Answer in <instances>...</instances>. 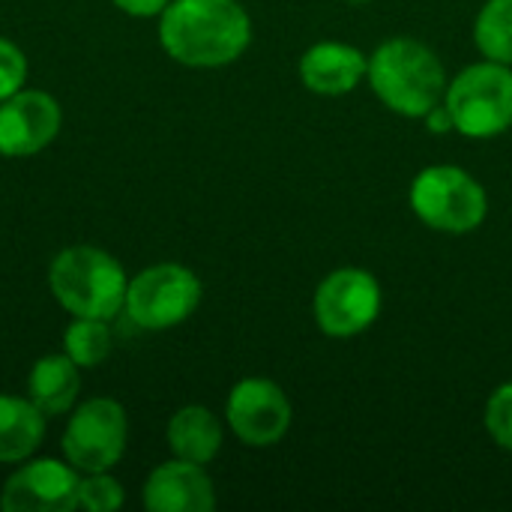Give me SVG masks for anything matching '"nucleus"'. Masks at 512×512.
<instances>
[{
	"label": "nucleus",
	"mask_w": 512,
	"mask_h": 512,
	"mask_svg": "<svg viewBox=\"0 0 512 512\" xmlns=\"http://www.w3.org/2000/svg\"><path fill=\"white\" fill-rule=\"evenodd\" d=\"M408 204L414 216L441 234H471L489 216L486 186L459 165H429L411 180Z\"/></svg>",
	"instance_id": "nucleus-4"
},
{
	"label": "nucleus",
	"mask_w": 512,
	"mask_h": 512,
	"mask_svg": "<svg viewBox=\"0 0 512 512\" xmlns=\"http://www.w3.org/2000/svg\"><path fill=\"white\" fill-rule=\"evenodd\" d=\"M474 45L486 60L512 66V0H486L474 21Z\"/></svg>",
	"instance_id": "nucleus-17"
},
{
	"label": "nucleus",
	"mask_w": 512,
	"mask_h": 512,
	"mask_svg": "<svg viewBox=\"0 0 512 512\" xmlns=\"http://www.w3.org/2000/svg\"><path fill=\"white\" fill-rule=\"evenodd\" d=\"M111 3L132 18H153V15H162V9L171 0H111Z\"/></svg>",
	"instance_id": "nucleus-22"
},
{
	"label": "nucleus",
	"mask_w": 512,
	"mask_h": 512,
	"mask_svg": "<svg viewBox=\"0 0 512 512\" xmlns=\"http://www.w3.org/2000/svg\"><path fill=\"white\" fill-rule=\"evenodd\" d=\"M369 87L381 105L399 117L423 120L447 93V69L441 57L420 39H384L369 57Z\"/></svg>",
	"instance_id": "nucleus-2"
},
{
	"label": "nucleus",
	"mask_w": 512,
	"mask_h": 512,
	"mask_svg": "<svg viewBox=\"0 0 512 512\" xmlns=\"http://www.w3.org/2000/svg\"><path fill=\"white\" fill-rule=\"evenodd\" d=\"M114 336L108 321L99 318H75L63 333V354L78 369H93L111 354Z\"/></svg>",
	"instance_id": "nucleus-18"
},
{
	"label": "nucleus",
	"mask_w": 512,
	"mask_h": 512,
	"mask_svg": "<svg viewBox=\"0 0 512 512\" xmlns=\"http://www.w3.org/2000/svg\"><path fill=\"white\" fill-rule=\"evenodd\" d=\"M165 54L192 69L240 60L252 42V18L240 0H171L159 15Z\"/></svg>",
	"instance_id": "nucleus-1"
},
{
	"label": "nucleus",
	"mask_w": 512,
	"mask_h": 512,
	"mask_svg": "<svg viewBox=\"0 0 512 512\" xmlns=\"http://www.w3.org/2000/svg\"><path fill=\"white\" fill-rule=\"evenodd\" d=\"M144 507L150 512H210L216 507V489L204 465L171 459L147 477Z\"/></svg>",
	"instance_id": "nucleus-13"
},
{
	"label": "nucleus",
	"mask_w": 512,
	"mask_h": 512,
	"mask_svg": "<svg viewBox=\"0 0 512 512\" xmlns=\"http://www.w3.org/2000/svg\"><path fill=\"white\" fill-rule=\"evenodd\" d=\"M294 420L288 393L270 378H243L231 387L225 402V423L246 447H276Z\"/></svg>",
	"instance_id": "nucleus-9"
},
{
	"label": "nucleus",
	"mask_w": 512,
	"mask_h": 512,
	"mask_svg": "<svg viewBox=\"0 0 512 512\" xmlns=\"http://www.w3.org/2000/svg\"><path fill=\"white\" fill-rule=\"evenodd\" d=\"M444 105L456 132L471 141H489L512 129V66L480 60L447 81Z\"/></svg>",
	"instance_id": "nucleus-5"
},
{
	"label": "nucleus",
	"mask_w": 512,
	"mask_h": 512,
	"mask_svg": "<svg viewBox=\"0 0 512 512\" xmlns=\"http://www.w3.org/2000/svg\"><path fill=\"white\" fill-rule=\"evenodd\" d=\"M126 438H129V420L123 405L117 399L96 396L72 411L63 429L60 450L63 459L78 474H99V471H111L123 459Z\"/></svg>",
	"instance_id": "nucleus-7"
},
{
	"label": "nucleus",
	"mask_w": 512,
	"mask_h": 512,
	"mask_svg": "<svg viewBox=\"0 0 512 512\" xmlns=\"http://www.w3.org/2000/svg\"><path fill=\"white\" fill-rule=\"evenodd\" d=\"M168 447L174 453V459H186L195 465H210L225 441V429L219 423V417L204 408V405H186L180 408L165 429Z\"/></svg>",
	"instance_id": "nucleus-14"
},
{
	"label": "nucleus",
	"mask_w": 512,
	"mask_h": 512,
	"mask_svg": "<svg viewBox=\"0 0 512 512\" xmlns=\"http://www.w3.org/2000/svg\"><path fill=\"white\" fill-rule=\"evenodd\" d=\"M423 123H426V129H429L432 135H450V132H456L453 114H450V108L444 105V99L423 117Z\"/></svg>",
	"instance_id": "nucleus-23"
},
{
	"label": "nucleus",
	"mask_w": 512,
	"mask_h": 512,
	"mask_svg": "<svg viewBox=\"0 0 512 512\" xmlns=\"http://www.w3.org/2000/svg\"><path fill=\"white\" fill-rule=\"evenodd\" d=\"M345 3H369V0H345Z\"/></svg>",
	"instance_id": "nucleus-24"
},
{
	"label": "nucleus",
	"mask_w": 512,
	"mask_h": 512,
	"mask_svg": "<svg viewBox=\"0 0 512 512\" xmlns=\"http://www.w3.org/2000/svg\"><path fill=\"white\" fill-rule=\"evenodd\" d=\"M48 288L54 300L72 318L111 321L126 306V270L99 246H69L48 270Z\"/></svg>",
	"instance_id": "nucleus-3"
},
{
	"label": "nucleus",
	"mask_w": 512,
	"mask_h": 512,
	"mask_svg": "<svg viewBox=\"0 0 512 512\" xmlns=\"http://www.w3.org/2000/svg\"><path fill=\"white\" fill-rule=\"evenodd\" d=\"M369 57L348 42L324 39L303 51L297 60V75L306 90L318 96H345L366 81Z\"/></svg>",
	"instance_id": "nucleus-12"
},
{
	"label": "nucleus",
	"mask_w": 512,
	"mask_h": 512,
	"mask_svg": "<svg viewBox=\"0 0 512 512\" xmlns=\"http://www.w3.org/2000/svg\"><path fill=\"white\" fill-rule=\"evenodd\" d=\"M45 438V414L21 396L0 393V465L30 459Z\"/></svg>",
	"instance_id": "nucleus-16"
},
{
	"label": "nucleus",
	"mask_w": 512,
	"mask_h": 512,
	"mask_svg": "<svg viewBox=\"0 0 512 512\" xmlns=\"http://www.w3.org/2000/svg\"><path fill=\"white\" fill-rule=\"evenodd\" d=\"M126 504V492L120 480L111 477V471L99 474H81L78 486V510L87 512H114Z\"/></svg>",
	"instance_id": "nucleus-19"
},
{
	"label": "nucleus",
	"mask_w": 512,
	"mask_h": 512,
	"mask_svg": "<svg viewBox=\"0 0 512 512\" xmlns=\"http://www.w3.org/2000/svg\"><path fill=\"white\" fill-rule=\"evenodd\" d=\"M81 474L60 459H33L21 465L0 492L3 512H72L78 510Z\"/></svg>",
	"instance_id": "nucleus-10"
},
{
	"label": "nucleus",
	"mask_w": 512,
	"mask_h": 512,
	"mask_svg": "<svg viewBox=\"0 0 512 512\" xmlns=\"http://www.w3.org/2000/svg\"><path fill=\"white\" fill-rule=\"evenodd\" d=\"M381 282L363 267H339L327 273L312 297V318L330 339H354L381 315Z\"/></svg>",
	"instance_id": "nucleus-8"
},
{
	"label": "nucleus",
	"mask_w": 512,
	"mask_h": 512,
	"mask_svg": "<svg viewBox=\"0 0 512 512\" xmlns=\"http://www.w3.org/2000/svg\"><path fill=\"white\" fill-rule=\"evenodd\" d=\"M63 123L60 102L45 90H18L0 102V156L27 159L45 150Z\"/></svg>",
	"instance_id": "nucleus-11"
},
{
	"label": "nucleus",
	"mask_w": 512,
	"mask_h": 512,
	"mask_svg": "<svg viewBox=\"0 0 512 512\" xmlns=\"http://www.w3.org/2000/svg\"><path fill=\"white\" fill-rule=\"evenodd\" d=\"M27 81V57L24 51L12 42L0 36V102L9 99L12 93H18Z\"/></svg>",
	"instance_id": "nucleus-21"
},
{
	"label": "nucleus",
	"mask_w": 512,
	"mask_h": 512,
	"mask_svg": "<svg viewBox=\"0 0 512 512\" xmlns=\"http://www.w3.org/2000/svg\"><path fill=\"white\" fill-rule=\"evenodd\" d=\"M78 393H81V375L66 354H48L33 363L27 378V399L45 417L66 414L75 405Z\"/></svg>",
	"instance_id": "nucleus-15"
},
{
	"label": "nucleus",
	"mask_w": 512,
	"mask_h": 512,
	"mask_svg": "<svg viewBox=\"0 0 512 512\" xmlns=\"http://www.w3.org/2000/svg\"><path fill=\"white\" fill-rule=\"evenodd\" d=\"M201 297L204 285L195 270L174 261H162L129 279L123 312L135 327L159 333L189 321L201 306Z\"/></svg>",
	"instance_id": "nucleus-6"
},
{
	"label": "nucleus",
	"mask_w": 512,
	"mask_h": 512,
	"mask_svg": "<svg viewBox=\"0 0 512 512\" xmlns=\"http://www.w3.org/2000/svg\"><path fill=\"white\" fill-rule=\"evenodd\" d=\"M483 426L501 450L512 453V381H504L492 390L483 411Z\"/></svg>",
	"instance_id": "nucleus-20"
}]
</instances>
